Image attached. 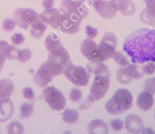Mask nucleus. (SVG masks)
<instances>
[{"mask_svg": "<svg viewBox=\"0 0 155 134\" xmlns=\"http://www.w3.org/2000/svg\"><path fill=\"white\" fill-rule=\"evenodd\" d=\"M124 51L134 64L155 63V29L140 28L132 32L124 39Z\"/></svg>", "mask_w": 155, "mask_h": 134, "instance_id": "nucleus-1", "label": "nucleus"}, {"mask_svg": "<svg viewBox=\"0 0 155 134\" xmlns=\"http://www.w3.org/2000/svg\"><path fill=\"white\" fill-rule=\"evenodd\" d=\"M134 97L127 89H118L113 97L105 103V110L113 115L124 113L133 107Z\"/></svg>", "mask_w": 155, "mask_h": 134, "instance_id": "nucleus-2", "label": "nucleus"}, {"mask_svg": "<svg viewBox=\"0 0 155 134\" xmlns=\"http://www.w3.org/2000/svg\"><path fill=\"white\" fill-rule=\"evenodd\" d=\"M117 36L112 32H107L104 34L100 44H98L97 54L93 60L92 64H100L104 63L106 60H109L114 57L116 52L117 46Z\"/></svg>", "mask_w": 155, "mask_h": 134, "instance_id": "nucleus-3", "label": "nucleus"}, {"mask_svg": "<svg viewBox=\"0 0 155 134\" xmlns=\"http://www.w3.org/2000/svg\"><path fill=\"white\" fill-rule=\"evenodd\" d=\"M63 74V71L48 62L43 63L34 75V81L40 88H45L53 81V78Z\"/></svg>", "mask_w": 155, "mask_h": 134, "instance_id": "nucleus-4", "label": "nucleus"}, {"mask_svg": "<svg viewBox=\"0 0 155 134\" xmlns=\"http://www.w3.org/2000/svg\"><path fill=\"white\" fill-rule=\"evenodd\" d=\"M64 76L69 82L78 87H84L90 81V73L83 66H78L71 64L64 71Z\"/></svg>", "mask_w": 155, "mask_h": 134, "instance_id": "nucleus-5", "label": "nucleus"}, {"mask_svg": "<svg viewBox=\"0 0 155 134\" xmlns=\"http://www.w3.org/2000/svg\"><path fill=\"white\" fill-rule=\"evenodd\" d=\"M43 98L48 106L56 112L64 110L66 105V99L63 93L53 85L44 88Z\"/></svg>", "mask_w": 155, "mask_h": 134, "instance_id": "nucleus-6", "label": "nucleus"}, {"mask_svg": "<svg viewBox=\"0 0 155 134\" xmlns=\"http://www.w3.org/2000/svg\"><path fill=\"white\" fill-rule=\"evenodd\" d=\"M39 14L32 8L19 7L14 10L12 18L15 22L16 25L22 29H29L30 25L38 17Z\"/></svg>", "mask_w": 155, "mask_h": 134, "instance_id": "nucleus-7", "label": "nucleus"}, {"mask_svg": "<svg viewBox=\"0 0 155 134\" xmlns=\"http://www.w3.org/2000/svg\"><path fill=\"white\" fill-rule=\"evenodd\" d=\"M111 83L110 72L104 75H95L93 84L90 89V94L95 99V101L102 100L107 93Z\"/></svg>", "mask_w": 155, "mask_h": 134, "instance_id": "nucleus-8", "label": "nucleus"}, {"mask_svg": "<svg viewBox=\"0 0 155 134\" xmlns=\"http://www.w3.org/2000/svg\"><path fill=\"white\" fill-rule=\"evenodd\" d=\"M83 17L78 14H62L59 29L67 34H75L79 32Z\"/></svg>", "mask_w": 155, "mask_h": 134, "instance_id": "nucleus-9", "label": "nucleus"}, {"mask_svg": "<svg viewBox=\"0 0 155 134\" xmlns=\"http://www.w3.org/2000/svg\"><path fill=\"white\" fill-rule=\"evenodd\" d=\"M47 61L60 68L63 72L72 64L70 54L63 45L49 52Z\"/></svg>", "mask_w": 155, "mask_h": 134, "instance_id": "nucleus-10", "label": "nucleus"}, {"mask_svg": "<svg viewBox=\"0 0 155 134\" xmlns=\"http://www.w3.org/2000/svg\"><path fill=\"white\" fill-rule=\"evenodd\" d=\"M60 11L62 14H78L83 18L88 15V9L84 5V0H63Z\"/></svg>", "mask_w": 155, "mask_h": 134, "instance_id": "nucleus-11", "label": "nucleus"}, {"mask_svg": "<svg viewBox=\"0 0 155 134\" xmlns=\"http://www.w3.org/2000/svg\"><path fill=\"white\" fill-rule=\"evenodd\" d=\"M93 6L96 13L104 19H112L118 12L110 0H94Z\"/></svg>", "mask_w": 155, "mask_h": 134, "instance_id": "nucleus-12", "label": "nucleus"}, {"mask_svg": "<svg viewBox=\"0 0 155 134\" xmlns=\"http://www.w3.org/2000/svg\"><path fill=\"white\" fill-rule=\"evenodd\" d=\"M62 17V13L60 9L50 8L44 9L41 14H39V18L46 25H50L54 29H58L60 26V21Z\"/></svg>", "mask_w": 155, "mask_h": 134, "instance_id": "nucleus-13", "label": "nucleus"}, {"mask_svg": "<svg viewBox=\"0 0 155 134\" xmlns=\"http://www.w3.org/2000/svg\"><path fill=\"white\" fill-rule=\"evenodd\" d=\"M126 130L133 134H139L143 130V121L141 117L135 114H131L125 118L124 121Z\"/></svg>", "mask_w": 155, "mask_h": 134, "instance_id": "nucleus-14", "label": "nucleus"}, {"mask_svg": "<svg viewBox=\"0 0 155 134\" xmlns=\"http://www.w3.org/2000/svg\"><path fill=\"white\" fill-rule=\"evenodd\" d=\"M97 48H98V44L93 39L86 38L82 42L80 49H81V54L92 63L97 54Z\"/></svg>", "mask_w": 155, "mask_h": 134, "instance_id": "nucleus-15", "label": "nucleus"}, {"mask_svg": "<svg viewBox=\"0 0 155 134\" xmlns=\"http://www.w3.org/2000/svg\"><path fill=\"white\" fill-rule=\"evenodd\" d=\"M146 7L140 15L141 20L150 25H155V0H149L145 3Z\"/></svg>", "mask_w": 155, "mask_h": 134, "instance_id": "nucleus-16", "label": "nucleus"}, {"mask_svg": "<svg viewBox=\"0 0 155 134\" xmlns=\"http://www.w3.org/2000/svg\"><path fill=\"white\" fill-rule=\"evenodd\" d=\"M14 113V104L10 98L0 99V123L9 120Z\"/></svg>", "mask_w": 155, "mask_h": 134, "instance_id": "nucleus-17", "label": "nucleus"}, {"mask_svg": "<svg viewBox=\"0 0 155 134\" xmlns=\"http://www.w3.org/2000/svg\"><path fill=\"white\" fill-rule=\"evenodd\" d=\"M137 106L138 108L143 112H147L152 109L154 103L153 94H151L145 91L140 93V94L137 97Z\"/></svg>", "mask_w": 155, "mask_h": 134, "instance_id": "nucleus-18", "label": "nucleus"}, {"mask_svg": "<svg viewBox=\"0 0 155 134\" xmlns=\"http://www.w3.org/2000/svg\"><path fill=\"white\" fill-rule=\"evenodd\" d=\"M18 48L14 44H9L6 41L0 40V56L5 60H15Z\"/></svg>", "mask_w": 155, "mask_h": 134, "instance_id": "nucleus-19", "label": "nucleus"}, {"mask_svg": "<svg viewBox=\"0 0 155 134\" xmlns=\"http://www.w3.org/2000/svg\"><path fill=\"white\" fill-rule=\"evenodd\" d=\"M108 132L107 123L101 119L93 120L88 124V134H108Z\"/></svg>", "mask_w": 155, "mask_h": 134, "instance_id": "nucleus-20", "label": "nucleus"}, {"mask_svg": "<svg viewBox=\"0 0 155 134\" xmlns=\"http://www.w3.org/2000/svg\"><path fill=\"white\" fill-rule=\"evenodd\" d=\"M46 28H47V25L45 24L39 18V15H38V17L34 21V23L29 27L30 34L35 39H40L44 36V34L46 31Z\"/></svg>", "mask_w": 155, "mask_h": 134, "instance_id": "nucleus-21", "label": "nucleus"}, {"mask_svg": "<svg viewBox=\"0 0 155 134\" xmlns=\"http://www.w3.org/2000/svg\"><path fill=\"white\" fill-rule=\"evenodd\" d=\"M15 90V84L12 80L5 78L0 80V99L10 98Z\"/></svg>", "mask_w": 155, "mask_h": 134, "instance_id": "nucleus-22", "label": "nucleus"}, {"mask_svg": "<svg viewBox=\"0 0 155 134\" xmlns=\"http://www.w3.org/2000/svg\"><path fill=\"white\" fill-rule=\"evenodd\" d=\"M45 48L47 49V51L51 52V51L62 46L63 44H62V43L60 41L59 36L54 33H51L45 37Z\"/></svg>", "mask_w": 155, "mask_h": 134, "instance_id": "nucleus-23", "label": "nucleus"}, {"mask_svg": "<svg viewBox=\"0 0 155 134\" xmlns=\"http://www.w3.org/2000/svg\"><path fill=\"white\" fill-rule=\"evenodd\" d=\"M62 119L65 123L75 124L79 120V113L74 109H66L62 114Z\"/></svg>", "mask_w": 155, "mask_h": 134, "instance_id": "nucleus-24", "label": "nucleus"}, {"mask_svg": "<svg viewBox=\"0 0 155 134\" xmlns=\"http://www.w3.org/2000/svg\"><path fill=\"white\" fill-rule=\"evenodd\" d=\"M125 70L128 74V75L134 80H139L141 78L143 77L144 74L143 72H140L139 70V66L137 64H130L128 66L125 67Z\"/></svg>", "mask_w": 155, "mask_h": 134, "instance_id": "nucleus-25", "label": "nucleus"}, {"mask_svg": "<svg viewBox=\"0 0 155 134\" xmlns=\"http://www.w3.org/2000/svg\"><path fill=\"white\" fill-rule=\"evenodd\" d=\"M7 134H25V126L17 121L11 122L6 126Z\"/></svg>", "mask_w": 155, "mask_h": 134, "instance_id": "nucleus-26", "label": "nucleus"}, {"mask_svg": "<svg viewBox=\"0 0 155 134\" xmlns=\"http://www.w3.org/2000/svg\"><path fill=\"white\" fill-rule=\"evenodd\" d=\"M35 111V107L33 103H24L20 108H19V112H20V117L22 119H27L30 118Z\"/></svg>", "mask_w": 155, "mask_h": 134, "instance_id": "nucleus-27", "label": "nucleus"}, {"mask_svg": "<svg viewBox=\"0 0 155 134\" xmlns=\"http://www.w3.org/2000/svg\"><path fill=\"white\" fill-rule=\"evenodd\" d=\"M113 58H114V62L117 64H119L121 67H126L131 64L127 55L123 51H116Z\"/></svg>", "mask_w": 155, "mask_h": 134, "instance_id": "nucleus-28", "label": "nucleus"}, {"mask_svg": "<svg viewBox=\"0 0 155 134\" xmlns=\"http://www.w3.org/2000/svg\"><path fill=\"white\" fill-rule=\"evenodd\" d=\"M31 58H32V52L29 49L25 48V49H18L17 50L15 60L18 61L19 63L25 64L28 61H30Z\"/></svg>", "mask_w": 155, "mask_h": 134, "instance_id": "nucleus-29", "label": "nucleus"}, {"mask_svg": "<svg viewBox=\"0 0 155 134\" xmlns=\"http://www.w3.org/2000/svg\"><path fill=\"white\" fill-rule=\"evenodd\" d=\"M136 11V5H135V3L132 0H127L125 5L123 7V9L120 11V13L124 15V16H132L134 15Z\"/></svg>", "mask_w": 155, "mask_h": 134, "instance_id": "nucleus-30", "label": "nucleus"}, {"mask_svg": "<svg viewBox=\"0 0 155 134\" xmlns=\"http://www.w3.org/2000/svg\"><path fill=\"white\" fill-rule=\"evenodd\" d=\"M116 78H117V81L123 84H129L132 81V78L128 75V74L125 70V67H121L118 69Z\"/></svg>", "mask_w": 155, "mask_h": 134, "instance_id": "nucleus-31", "label": "nucleus"}, {"mask_svg": "<svg viewBox=\"0 0 155 134\" xmlns=\"http://www.w3.org/2000/svg\"><path fill=\"white\" fill-rule=\"evenodd\" d=\"M16 26V24L15 22L14 21L13 18H10V17H6L4 19L3 23H2V29L6 32V33H9V32H12L14 31L15 27Z\"/></svg>", "mask_w": 155, "mask_h": 134, "instance_id": "nucleus-32", "label": "nucleus"}, {"mask_svg": "<svg viewBox=\"0 0 155 134\" xmlns=\"http://www.w3.org/2000/svg\"><path fill=\"white\" fill-rule=\"evenodd\" d=\"M92 73H94V75H104L109 73V68L104 63L96 64L94 69H92Z\"/></svg>", "mask_w": 155, "mask_h": 134, "instance_id": "nucleus-33", "label": "nucleus"}, {"mask_svg": "<svg viewBox=\"0 0 155 134\" xmlns=\"http://www.w3.org/2000/svg\"><path fill=\"white\" fill-rule=\"evenodd\" d=\"M95 102H96L95 99H94L91 94H89V95L87 96V98L84 99V100L81 103V104L79 105V110H81V111L89 110V109L94 105V103Z\"/></svg>", "mask_w": 155, "mask_h": 134, "instance_id": "nucleus-34", "label": "nucleus"}, {"mask_svg": "<svg viewBox=\"0 0 155 134\" xmlns=\"http://www.w3.org/2000/svg\"><path fill=\"white\" fill-rule=\"evenodd\" d=\"M143 90L151 94L155 93V77L148 78L145 80L143 84Z\"/></svg>", "mask_w": 155, "mask_h": 134, "instance_id": "nucleus-35", "label": "nucleus"}, {"mask_svg": "<svg viewBox=\"0 0 155 134\" xmlns=\"http://www.w3.org/2000/svg\"><path fill=\"white\" fill-rule=\"evenodd\" d=\"M83 96V93L80 89L78 88H73L71 89L70 93H69V97H70V100L73 102V103H76L78 102L79 100H81Z\"/></svg>", "mask_w": 155, "mask_h": 134, "instance_id": "nucleus-36", "label": "nucleus"}, {"mask_svg": "<svg viewBox=\"0 0 155 134\" xmlns=\"http://www.w3.org/2000/svg\"><path fill=\"white\" fill-rule=\"evenodd\" d=\"M142 72L144 74H153L155 73V63L154 62H147L143 64Z\"/></svg>", "mask_w": 155, "mask_h": 134, "instance_id": "nucleus-37", "label": "nucleus"}, {"mask_svg": "<svg viewBox=\"0 0 155 134\" xmlns=\"http://www.w3.org/2000/svg\"><path fill=\"white\" fill-rule=\"evenodd\" d=\"M24 42H25V36L22 33H15L11 37V43H12V44H14L15 46L22 44Z\"/></svg>", "mask_w": 155, "mask_h": 134, "instance_id": "nucleus-38", "label": "nucleus"}, {"mask_svg": "<svg viewBox=\"0 0 155 134\" xmlns=\"http://www.w3.org/2000/svg\"><path fill=\"white\" fill-rule=\"evenodd\" d=\"M85 34H86L87 38L94 39L98 34V29L92 26V25H88L85 26Z\"/></svg>", "mask_w": 155, "mask_h": 134, "instance_id": "nucleus-39", "label": "nucleus"}, {"mask_svg": "<svg viewBox=\"0 0 155 134\" xmlns=\"http://www.w3.org/2000/svg\"><path fill=\"white\" fill-rule=\"evenodd\" d=\"M22 94H23L24 98L28 101H33L35 97V92L31 87H25L22 91Z\"/></svg>", "mask_w": 155, "mask_h": 134, "instance_id": "nucleus-40", "label": "nucleus"}, {"mask_svg": "<svg viewBox=\"0 0 155 134\" xmlns=\"http://www.w3.org/2000/svg\"><path fill=\"white\" fill-rule=\"evenodd\" d=\"M110 125L115 132H120L124 129V123L119 119H114V120L111 121Z\"/></svg>", "mask_w": 155, "mask_h": 134, "instance_id": "nucleus-41", "label": "nucleus"}, {"mask_svg": "<svg viewBox=\"0 0 155 134\" xmlns=\"http://www.w3.org/2000/svg\"><path fill=\"white\" fill-rule=\"evenodd\" d=\"M110 1L113 3V5H114V7L119 12L123 9V7L125 5V4L127 2V0H110Z\"/></svg>", "mask_w": 155, "mask_h": 134, "instance_id": "nucleus-42", "label": "nucleus"}, {"mask_svg": "<svg viewBox=\"0 0 155 134\" xmlns=\"http://www.w3.org/2000/svg\"><path fill=\"white\" fill-rule=\"evenodd\" d=\"M54 5V0H42V6L44 9L53 8Z\"/></svg>", "mask_w": 155, "mask_h": 134, "instance_id": "nucleus-43", "label": "nucleus"}, {"mask_svg": "<svg viewBox=\"0 0 155 134\" xmlns=\"http://www.w3.org/2000/svg\"><path fill=\"white\" fill-rule=\"evenodd\" d=\"M141 134H155V132L152 128H143Z\"/></svg>", "mask_w": 155, "mask_h": 134, "instance_id": "nucleus-44", "label": "nucleus"}, {"mask_svg": "<svg viewBox=\"0 0 155 134\" xmlns=\"http://www.w3.org/2000/svg\"><path fill=\"white\" fill-rule=\"evenodd\" d=\"M5 59L0 56V67L3 68V66H4V64H5Z\"/></svg>", "mask_w": 155, "mask_h": 134, "instance_id": "nucleus-45", "label": "nucleus"}, {"mask_svg": "<svg viewBox=\"0 0 155 134\" xmlns=\"http://www.w3.org/2000/svg\"><path fill=\"white\" fill-rule=\"evenodd\" d=\"M62 134H72V132H70V131H66V132H64Z\"/></svg>", "mask_w": 155, "mask_h": 134, "instance_id": "nucleus-46", "label": "nucleus"}, {"mask_svg": "<svg viewBox=\"0 0 155 134\" xmlns=\"http://www.w3.org/2000/svg\"><path fill=\"white\" fill-rule=\"evenodd\" d=\"M143 1L144 3H146V2H147V1H149V0H143Z\"/></svg>", "mask_w": 155, "mask_h": 134, "instance_id": "nucleus-47", "label": "nucleus"}, {"mask_svg": "<svg viewBox=\"0 0 155 134\" xmlns=\"http://www.w3.org/2000/svg\"><path fill=\"white\" fill-rule=\"evenodd\" d=\"M1 72H2V67H0V74H1Z\"/></svg>", "mask_w": 155, "mask_h": 134, "instance_id": "nucleus-48", "label": "nucleus"}, {"mask_svg": "<svg viewBox=\"0 0 155 134\" xmlns=\"http://www.w3.org/2000/svg\"><path fill=\"white\" fill-rule=\"evenodd\" d=\"M154 118H155V113H154Z\"/></svg>", "mask_w": 155, "mask_h": 134, "instance_id": "nucleus-49", "label": "nucleus"}, {"mask_svg": "<svg viewBox=\"0 0 155 134\" xmlns=\"http://www.w3.org/2000/svg\"><path fill=\"white\" fill-rule=\"evenodd\" d=\"M0 134H1V133H0Z\"/></svg>", "mask_w": 155, "mask_h": 134, "instance_id": "nucleus-50", "label": "nucleus"}]
</instances>
